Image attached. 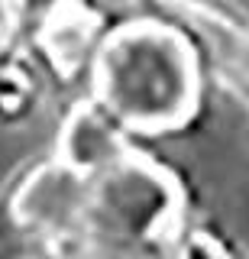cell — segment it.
Instances as JSON below:
<instances>
[{"instance_id":"obj_1","label":"cell","mask_w":249,"mask_h":259,"mask_svg":"<svg viewBox=\"0 0 249 259\" xmlns=\"http://www.w3.org/2000/svg\"><path fill=\"white\" fill-rule=\"evenodd\" d=\"M101 91L126 123L142 130L175 126L194 107L197 75L184 39L172 29H123L101 55Z\"/></svg>"}]
</instances>
